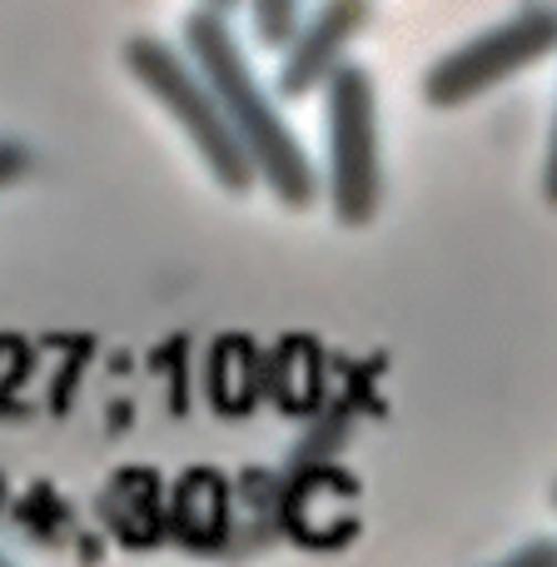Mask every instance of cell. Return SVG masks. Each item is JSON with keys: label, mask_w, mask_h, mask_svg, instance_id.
<instances>
[{"label": "cell", "mask_w": 557, "mask_h": 567, "mask_svg": "<svg viewBox=\"0 0 557 567\" xmlns=\"http://www.w3.org/2000/svg\"><path fill=\"white\" fill-rule=\"evenodd\" d=\"M379 105L363 65H339L329 75V199L339 225L359 229L379 215Z\"/></svg>", "instance_id": "cell-3"}, {"label": "cell", "mask_w": 557, "mask_h": 567, "mask_svg": "<svg viewBox=\"0 0 557 567\" xmlns=\"http://www.w3.org/2000/svg\"><path fill=\"white\" fill-rule=\"evenodd\" d=\"M185 40L189 55H195L199 75L209 80V90L219 95L229 125H235L239 145L249 150L259 179L283 199V205H309L313 189H319V175H313L303 145L293 140V130L279 120V110L269 105V95L259 90L255 70H249L245 50H239L235 30L225 25L215 6H199L195 16L185 20Z\"/></svg>", "instance_id": "cell-1"}, {"label": "cell", "mask_w": 557, "mask_h": 567, "mask_svg": "<svg viewBox=\"0 0 557 567\" xmlns=\"http://www.w3.org/2000/svg\"><path fill=\"white\" fill-rule=\"evenodd\" d=\"M249 16H255V35L259 45L279 50L299 35V0H249Z\"/></svg>", "instance_id": "cell-6"}, {"label": "cell", "mask_w": 557, "mask_h": 567, "mask_svg": "<svg viewBox=\"0 0 557 567\" xmlns=\"http://www.w3.org/2000/svg\"><path fill=\"white\" fill-rule=\"evenodd\" d=\"M543 195L557 205V120H553V145H548V169H543Z\"/></svg>", "instance_id": "cell-9"}, {"label": "cell", "mask_w": 557, "mask_h": 567, "mask_svg": "<svg viewBox=\"0 0 557 567\" xmlns=\"http://www.w3.org/2000/svg\"><path fill=\"white\" fill-rule=\"evenodd\" d=\"M205 6H215V10H229V6H235V0H205Z\"/></svg>", "instance_id": "cell-10"}, {"label": "cell", "mask_w": 557, "mask_h": 567, "mask_svg": "<svg viewBox=\"0 0 557 567\" xmlns=\"http://www.w3.org/2000/svg\"><path fill=\"white\" fill-rule=\"evenodd\" d=\"M20 169H25V150H20V145H0V185H10Z\"/></svg>", "instance_id": "cell-8"}, {"label": "cell", "mask_w": 557, "mask_h": 567, "mask_svg": "<svg viewBox=\"0 0 557 567\" xmlns=\"http://www.w3.org/2000/svg\"><path fill=\"white\" fill-rule=\"evenodd\" d=\"M363 25H369V0H323L299 25V35L289 40V55H283L279 70V95L299 100L309 90L329 85V75L343 65V45Z\"/></svg>", "instance_id": "cell-5"}, {"label": "cell", "mask_w": 557, "mask_h": 567, "mask_svg": "<svg viewBox=\"0 0 557 567\" xmlns=\"http://www.w3.org/2000/svg\"><path fill=\"white\" fill-rule=\"evenodd\" d=\"M125 65H130V75H135L140 85H145L149 95L179 120V130L195 140V150L205 155L209 175H215L225 189L245 195V189L259 179V169H255V159H249V150L239 145L235 125H229L219 95L209 90V80L199 75V65H189L185 55H175V50L155 35L130 40Z\"/></svg>", "instance_id": "cell-2"}, {"label": "cell", "mask_w": 557, "mask_h": 567, "mask_svg": "<svg viewBox=\"0 0 557 567\" xmlns=\"http://www.w3.org/2000/svg\"><path fill=\"white\" fill-rule=\"evenodd\" d=\"M553 50H557V10L528 6L513 20H503V25L473 35L468 45L433 60L429 75H423V100H429L433 110H458V105H468V100H478L483 90L513 80L518 70L538 65Z\"/></svg>", "instance_id": "cell-4"}, {"label": "cell", "mask_w": 557, "mask_h": 567, "mask_svg": "<svg viewBox=\"0 0 557 567\" xmlns=\"http://www.w3.org/2000/svg\"><path fill=\"white\" fill-rule=\"evenodd\" d=\"M503 567H557V543H528V548L518 553V558H508Z\"/></svg>", "instance_id": "cell-7"}]
</instances>
